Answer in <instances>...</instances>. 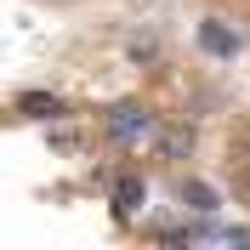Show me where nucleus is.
Segmentation results:
<instances>
[{
  "label": "nucleus",
  "mask_w": 250,
  "mask_h": 250,
  "mask_svg": "<svg viewBox=\"0 0 250 250\" xmlns=\"http://www.w3.org/2000/svg\"><path fill=\"white\" fill-rule=\"evenodd\" d=\"M120 199H125V210H142V176H125V182H120Z\"/></svg>",
  "instance_id": "39448f33"
},
{
  "label": "nucleus",
  "mask_w": 250,
  "mask_h": 250,
  "mask_svg": "<svg viewBox=\"0 0 250 250\" xmlns=\"http://www.w3.org/2000/svg\"><path fill=\"white\" fill-rule=\"evenodd\" d=\"M23 114H34V120H62V97H51V91H23Z\"/></svg>",
  "instance_id": "f03ea898"
},
{
  "label": "nucleus",
  "mask_w": 250,
  "mask_h": 250,
  "mask_svg": "<svg viewBox=\"0 0 250 250\" xmlns=\"http://www.w3.org/2000/svg\"><path fill=\"white\" fill-rule=\"evenodd\" d=\"M199 40H205V51H216V57H233V51H239V34H228L222 23H205Z\"/></svg>",
  "instance_id": "7ed1b4c3"
},
{
  "label": "nucleus",
  "mask_w": 250,
  "mask_h": 250,
  "mask_svg": "<svg viewBox=\"0 0 250 250\" xmlns=\"http://www.w3.org/2000/svg\"><path fill=\"white\" fill-rule=\"evenodd\" d=\"M182 199H188V210H216V188L188 182V188H182Z\"/></svg>",
  "instance_id": "20e7f679"
},
{
  "label": "nucleus",
  "mask_w": 250,
  "mask_h": 250,
  "mask_svg": "<svg viewBox=\"0 0 250 250\" xmlns=\"http://www.w3.org/2000/svg\"><path fill=\"white\" fill-rule=\"evenodd\" d=\"M103 131H108L114 148L137 154V148H148V137H154V114L142 108V103H120L114 114H103Z\"/></svg>",
  "instance_id": "f257e3e1"
}]
</instances>
